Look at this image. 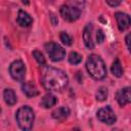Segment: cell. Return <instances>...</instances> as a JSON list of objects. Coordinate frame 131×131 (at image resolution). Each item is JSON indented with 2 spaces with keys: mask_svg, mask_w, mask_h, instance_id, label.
Listing matches in <instances>:
<instances>
[{
  "mask_svg": "<svg viewBox=\"0 0 131 131\" xmlns=\"http://www.w3.org/2000/svg\"><path fill=\"white\" fill-rule=\"evenodd\" d=\"M69 61H70V63H72V64H78V63H80V62L82 61V56H81L78 52L72 51V52L69 54Z\"/></svg>",
  "mask_w": 131,
  "mask_h": 131,
  "instance_id": "cell-18",
  "label": "cell"
},
{
  "mask_svg": "<svg viewBox=\"0 0 131 131\" xmlns=\"http://www.w3.org/2000/svg\"><path fill=\"white\" fill-rule=\"evenodd\" d=\"M21 90L26 94L27 97H34V96L38 95V93H39L38 88L36 87V85L32 81L24 82L21 84Z\"/></svg>",
  "mask_w": 131,
  "mask_h": 131,
  "instance_id": "cell-11",
  "label": "cell"
},
{
  "mask_svg": "<svg viewBox=\"0 0 131 131\" xmlns=\"http://www.w3.org/2000/svg\"><path fill=\"white\" fill-rule=\"evenodd\" d=\"M9 74L12 77V79H14L15 81H18V82L24 81L25 77H26L25 63L19 59L12 61L9 67Z\"/></svg>",
  "mask_w": 131,
  "mask_h": 131,
  "instance_id": "cell-5",
  "label": "cell"
},
{
  "mask_svg": "<svg viewBox=\"0 0 131 131\" xmlns=\"http://www.w3.org/2000/svg\"><path fill=\"white\" fill-rule=\"evenodd\" d=\"M60 40H61V42H62L63 44L68 45V46H70V45L72 44V41H73L72 37H71L68 33H66V32H61V33H60Z\"/></svg>",
  "mask_w": 131,
  "mask_h": 131,
  "instance_id": "cell-20",
  "label": "cell"
},
{
  "mask_svg": "<svg viewBox=\"0 0 131 131\" xmlns=\"http://www.w3.org/2000/svg\"><path fill=\"white\" fill-rule=\"evenodd\" d=\"M44 47L48 56L53 61H60L66 56V50L55 42H48L45 44Z\"/></svg>",
  "mask_w": 131,
  "mask_h": 131,
  "instance_id": "cell-4",
  "label": "cell"
},
{
  "mask_svg": "<svg viewBox=\"0 0 131 131\" xmlns=\"http://www.w3.org/2000/svg\"><path fill=\"white\" fill-rule=\"evenodd\" d=\"M69 1L73 4V6L79 8V9H81L85 6V0H69Z\"/></svg>",
  "mask_w": 131,
  "mask_h": 131,
  "instance_id": "cell-22",
  "label": "cell"
},
{
  "mask_svg": "<svg viewBox=\"0 0 131 131\" xmlns=\"http://www.w3.org/2000/svg\"><path fill=\"white\" fill-rule=\"evenodd\" d=\"M16 23L20 27H30L33 23V18L29 13H27L24 10H19L16 16Z\"/></svg>",
  "mask_w": 131,
  "mask_h": 131,
  "instance_id": "cell-12",
  "label": "cell"
},
{
  "mask_svg": "<svg viewBox=\"0 0 131 131\" xmlns=\"http://www.w3.org/2000/svg\"><path fill=\"white\" fill-rule=\"evenodd\" d=\"M86 70L88 74L95 80H102L106 77V67L102 58L97 54H91L86 61Z\"/></svg>",
  "mask_w": 131,
  "mask_h": 131,
  "instance_id": "cell-2",
  "label": "cell"
},
{
  "mask_svg": "<svg viewBox=\"0 0 131 131\" xmlns=\"http://www.w3.org/2000/svg\"><path fill=\"white\" fill-rule=\"evenodd\" d=\"M111 71H112V74L115 77H118V78L122 77V75H123V68H122V64H121V62H120V60L118 58L113 62Z\"/></svg>",
  "mask_w": 131,
  "mask_h": 131,
  "instance_id": "cell-16",
  "label": "cell"
},
{
  "mask_svg": "<svg viewBox=\"0 0 131 131\" xmlns=\"http://www.w3.org/2000/svg\"><path fill=\"white\" fill-rule=\"evenodd\" d=\"M33 56H34V58L36 59V61L40 64V66H45V63H46V60H45V57H44V55L40 52V51H38V50H34L33 51Z\"/></svg>",
  "mask_w": 131,
  "mask_h": 131,
  "instance_id": "cell-19",
  "label": "cell"
},
{
  "mask_svg": "<svg viewBox=\"0 0 131 131\" xmlns=\"http://www.w3.org/2000/svg\"><path fill=\"white\" fill-rule=\"evenodd\" d=\"M70 108L68 106H59L56 110H54L52 112V118L57 120V121H62L64 119H67L70 115Z\"/></svg>",
  "mask_w": 131,
  "mask_h": 131,
  "instance_id": "cell-13",
  "label": "cell"
},
{
  "mask_svg": "<svg viewBox=\"0 0 131 131\" xmlns=\"http://www.w3.org/2000/svg\"><path fill=\"white\" fill-rule=\"evenodd\" d=\"M0 113H1V107H0Z\"/></svg>",
  "mask_w": 131,
  "mask_h": 131,
  "instance_id": "cell-25",
  "label": "cell"
},
{
  "mask_svg": "<svg viewBox=\"0 0 131 131\" xmlns=\"http://www.w3.org/2000/svg\"><path fill=\"white\" fill-rule=\"evenodd\" d=\"M60 14L63 17V19L68 21H75L77 20L81 15V9L75 7V6H69V5H61L60 7Z\"/></svg>",
  "mask_w": 131,
  "mask_h": 131,
  "instance_id": "cell-7",
  "label": "cell"
},
{
  "mask_svg": "<svg viewBox=\"0 0 131 131\" xmlns=\"http://www.w3.org/2000/svg\"><path fill=\"white\" fill-rule=\"evenodd\" d=\"M97 119L107 125H112L117 121V117L115 115V112L113 111V108L110 105L103 106L101 108L98 110L97 112Z\"/></svg>",
  "mask_w": 131,
  "mask_h": 131,
  "instance_id": "cell-6",
  "label": "cell"
},
{
  "mask_svg": "<svg viewBox=\"0 0 131 131\" xmlns=\"http://www.w3.org/2000/svg\"><path fill=\"white\" fill-rule=\"evenodd\" d=\"M129 38H130V34H128V35L126 36V39H125V41H126V45H127L128 48H129Z\"/></svg>",
  "mask_w": 131,
  "mask_h": 131,
  "instance_id": "cell-24",
  "label": "cell"
},
{
  "mask_svg": "<svg viewBox=\"0 0 131 131\" xmlns=\"http://www.w3.org/2000/svg\"><path fill=\"white\" fill-rule=\"evenodd\" d=\"M41 82L46 90L62 91L69 84V78L63 71L44 66L41 74Z\"/></svg>",
  "mask_w": 131,
  "mask_h": 131,
  "instance_id": "cell-1",
  "label": "cell"
},
{
  "mask_svg": "<svg viewBox=\"0 0 131 131\" xmlns=\"http://www.w3.org/2000/svg\"><path fill=\"white\" fill-rule=\"evenodd\" d=\"M3 98H4V101L8 105H13L17 101V98H16V95H15L14 91L12 89H9V88L4 89V91H3Z\"/></svg>",
  "mask_w": 131,
  "mask_h": 131,
  "instance_id": "cell-15",
  "label": "cell"
},
{
  "mask_svg": "<svg viewBox=\"0 0 131 131\" xmlns=\"http://www.w3.org/2000/svg\"><path fill=\"white\" fill-rule=\"evenodd\" d=\"M107 95H108L107 88L104 86H101L98 88V90L96 92V99L98 101H104L107 98Z\"/></svg>",
  "mask_w": 131,
  "mask_h": 131,
  "instance_id": "cell-17",
  "label": "cell"
},
{
  "mask_svg": "<svg viewBox=\"0 0 131 131\" xmlns=\"http://www.w3.org/2000/svg\"><path fill=\"white\" fill-rule=\"evenodd\" d=\"M116 99H117L118 103L121 106H124V105L130 103V101H131L130 88L129 87H125V88H122V89L118 90L117 93H116Z\"/></svg>",
  "mask_w": 131,
  "mask_h": 131,
  "instance_id": "cell-9",
  "label": "cell"
},
{
  "mask_svg": "<svg viewBox=\"0 0 131 131\" xmlns=\"http://www.w3.org/2000/svg\"><path fill=\"white\" fill-rule=\"evenodd\" d=\"M92 31H93L92 24H87L83 31V41H84L85 46L88 49L94 48V42L92 40Z\"/></svg>",
  "mask_w": 131,
  "mask_h": 131,
  "instance_id": "cell-10",
  "label": "cell"
},
{
  "mask_svg": "<svg viewBox=\"0 0 131 131\" xmlns=\"http://www.w3.org/2000/svg\"><path fill=\"white\" fill-rule=\"evenodd\" d=\"M15 119L18 126L23 130H30L33 127L35 120L34 111L29 105H24L17 110L15 114Z\"/></svg>",
  "mask_w": 131,
  "mask_h": 131,
  "instance_id": "cell-3",
  "label": "cell"
},
{
  "mask_svg": "<svg viewBox=\"0 0 131 131\" xmlns=\"http://www.w3.org/2000/svg\"><path fill=\"white\" fill-rule=\"evenodd\" d=\"M106 2H107V4H108L110 6L116 7V6H118V5L121 4L122 0H106Z\"/></svg>",
  "mask_w": 131,
  "mask_h": 131,
  "instance_id": "cell-23",
  "label": "cell"
},
{
  "mask_svg": "<svg viewBox=\"0 0 131 131\" xmlns=\"http://www.w3.org/2000/svg\"><path fill=\"white\" fill-rule=\"evenodd\" d=\"M104 39H105V35H104L103 31L102 30H97V32H96V42L98 44H100L104 41Z\"/></svg>",
  "mask_w": 131,
  "mask_h": 131,
  "instance_id": "cell-21",
  "label": "cell"
},
{
  "mask_svg": "<svg viewBox=\"0 0 131 131\" xmlns=\"http://www.w3.org/2000/svg\"><path fill=\"white\" fill-rule=\"evenodd\" d=\"M56 102H57V98L51 93L45 94L41 99V105L45 108H49V107L54 106L56 104Z\"/></svg>",
  "mask_w": 131,
  "mask_h": 131,
  "instance_id": "cell-14",
  "label": "cell"
},
{
  "mask_svg": "<svg viewBox=\"0 0 131 131\" xmlns=\"http://www.w3.org/2000/svg\"><path fill=\"white\" fill-rule=\"evenodd\" d=\"M115 17L117 19V25H118V28L121 32L127 30L129 27H130V16L124 12H116L115 13Z\"/></svg>",
  "mask_w": 131,
  "mask_h": 131,
  "instance_id": "cell-8",
  "label": "cell"
}]
</instances>
